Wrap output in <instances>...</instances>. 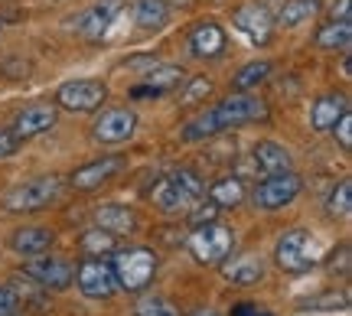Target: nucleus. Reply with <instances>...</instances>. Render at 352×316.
<instances>
[{
    "mask_svg": "<svg viewBox=\"0 0 352 316\" xmlns=\"http://www.w3.org/2000/svg\"><path fill=\"white\" fill-rule=\"evenodd\" d=\"M124 166H127L124 157H98V160H91V163L72 170L69 183H72L76 190H82V192H91V190H98V186H104L108 179H114Z\"/></svg>",
    "mask_w": 352,
    "mask_h": 316,
    "instance_id": "ddd939ff",
    "label": "nucleus"
},
{
    "mask_svg": "<svg viewBox=\"0 0 352 316\" xmlns=\"http://www.w3.org/2000/svg\"><path fill=\"white\" fill-rule=\"evenodd\" d=\"M327 271L329 274H340V278H349V245L346 241L327 258Z\"/></svg>",
    "mask_w": 352,
    "mask_h": 316,
    "instance_id": "2f4dec72",
    "label": "nucleus"
},
{
    "mask_svg": "<svg viewBox=\"0 0 352 316\" xmlns=\"http://www.w3.org/2000/svg\"><path fill=\"white\" fill-rule=\"evenodd\" d=\"M170 20V3L166 0H134V23L140 30H160Z\"/></svg>",
    "mask_w": 352,
    "mask_h": 316,
    "instance_id": "393cba45",
    "label": "nucleus"
},
{
    "mask_svg": "<svg viewBox=\"0 0 352 316\" xmlns=\"http://www.w3.org/2000/svg\"><path fill=\"white\" fill-rule=\"evenodd\" d=\"M118 10H121L118 0H101V3H95V7H88V10L78 13L76 20H72V26H76V33H82L85 39H98L101 33L111 26Z\"/></svg>",
    "mask_w": 352,
    "mask_h": 316,
    "instance_id": "a211bd4d",
    "label": "nucleus"
},
{
    "mask_svg": "<svg viewBox=\"0 0 352 316\" xmlns=\"http://www.w3.org/2000/svg\"><path fill=\"white\" fill-rule=\"evenodd\" d=\"M254 121H267V104L254 95L235 91L222 102H215L212 108H206L202 114H196L186 127H183V140H206L219 137L226 131H235L241 124H254Z\"/></svg>",
    "mask_w": 352,
    "mask_h": 316,
    "instance_id": "f257e3e1",
    "label": "nucleus"
},
{
    "mask_svg": "<svg viewBox=\"0 0 352 316\" xmlns=\"http://www.w3.org/2000/svg\"><path fill=\"white\" fill-rule=\"evenodd\" d=\"M56 108H65V111L76 114H88L98 111L101 104L108 102V85L101 78H72V82H63L56 89Z\"/></svg>",
    "mask_w": 352,
    "mask_h": 316,
    "instance_id": "6e6552de",
    "label": "nucleus"
},
{
    "mask_svg": "<svg viewBox=\"0 0 352 316\" xmlns=\"http://www.w3.org/2000/svg\"><path fill=\"white\" fill-rule=\"evenodd\" d=\"M274 261H277V267L287 271V274H307L310 267H316L323 261L320 241H316V235H310L307 228H287L274 245Z\"/></svg>",
    "mask_w": 352,
    "mask_h": 316,
    "instance_id": "7ed1b4c3",
    "label": "nucleus"
},
{
    "mask_svg": "<svg viewBox=\"0 0 352 316\" xmlns=\"http://www.w3.org/2000/svg\"><path fill=\"white\" fill-rule=\"evenodd\" d=\"M329 131H333V134H336V140H340V147L346 153L352 150V111H346L340 117V121H336V124L329 127Z\"/></svg>",
    "mask_w": 352,
    "mask_h": 316,
    "instance_id": "72a5a7b5",
    "label": "nucleus"
},
{
    "mask_svg": "<svg viewBox=\"0 0 352 316\" xmlns=\"http://www.w3.org/2000/svg\"><path fill=\"white\" fill-rule=\"evenodd\" d=\"M134 316H179L176 306L166 300V297H157V293H147L134 304Z\"/></svg>",
    "mask_w": 352,
    "mask_h": 316,
    "instance_id": "7c9ffc66",
    "label": "nucleus"
},
{
    "mask_svg": "<svg viewBox=\"0 0 352 316\" xmlns=\"http://www.w3.org/2000/svg\"><path fill=\"white\" fill-rule=\"evenodd\" d=\"M134 131H138V114L131 108H108L95 117L91 137L98 144H124L134 137Z\"/></svg>",
    "mask_w": 352,
    "mask_h": 316,
    "instance_id": "f8f14e48",
    "label": "nucleus"
},
{
    "mask_svg": "<svg viewBox=\"0 0 352 316\" xmlns=\"http://www.w3.org/2000/svg\"><path fill=\"white\" fill-rule=\"evenodd\" d=\"M78 245H82V251L91 254V258H101V254H108L118 248V238H114L111 232H101V228H91V232H85L82 238H78Z\"/></svg>",
    "mask_w": 352,
    "mask_h": 316,
    "instance_id": "c85d7f7f",
    "label": "nucleus"
},
{
    "mask_svg": "<svg viewBox=\"0 0 352 316\" xmlns=\"http://www.w3.org/2000/svg\"><path fill=\"white\" fill-rule=\"evenodd\" d=\"M16 147H20V140L13 137L10 131H0V160L13 157V153H16Z\"/></svg>",
    "mask_w": 352,
    "mask_h": 316,
    "instance_id": "e433bc0d",
    "label": "nucleus"
},
{
    "mask_svg": "<svg viewBox=\"0 0 352 316\" xmlns=\"http://www.w3.org/2000/svg\"><path fill=\"white\" fill-rule=\"evenodd\" d=\"M320 10H323V0H287L280 7V13H277V26L294 30V26H300V23H310Z\"/></svg>",
    "mask_w": 352,
    "mask_h": 316,
    "instance_id": "b1692460",
    "label": "nucleus"
},
{
    "mask_svg": "<svg viewBox=\"0 0 352 316\" xmlns=\"http://www.w3.org/2000/svg\"><path fill=\"white\" fill-rule=\"evenodd\" d=\"M20 310V297L13 287H0V316L3 313H16Z\"/></svg>",
    "mask_w": 352,
    "mask_h": 316,
    "instance_id": "c9c22d12",
    "label": "nucleus"
},
{
    "mask_svg": "<svg viewBox=\"0 0 352 316\" xmlns=\"http://www.w3.org/2000/svg\"><path fill=\"white\" fill-rule=\"evenodd\" d=\"M72 284L88 300H111L118 293V278H114L111 261H101V258H91V254L76 264V280Z\"/></svg>",
    "mask_w": 352,
    "mask_h": 316,
    "instance_id": "1a4fd4ad",
    "label": "nucleus"
},
{
    "mask_svg": "<svg viewBox=\"0 0 352 316\" xmlns=\"http://www.w3.org/2000/svg\"><path fill=\"white\" fill-rule=\"evenodd\" d=\"M232 23L239 26L252 43H258V46H267L271 36H274V20H271V13L264 10V7H258V3L239 7V10L232 13Z\"/></svg>",
    "mask_w": 352,
    "mask_h": 316,
    "instance_id": "4468645a",
    "label": "nucleus"
},
{
    "mask_svg": "<svg viewBox=\"0 0 352 316\" xmlns=\"http://www.w3.org/2000/svg\"><path fill=\"white\" fill-rule=\"evenodd\" d=\"M252 163L267 177V173H284V170H290V166H294V157H290V150L284 144H277V140H258L252 150Z\"/></svg>",
    "mask_w": 352,
    "mask_h": 316,
    "instance_id": "6ab92c4d",
    "label": "nucleus"
},
{
    "mask_svg": "<svg viewBox=\"0 0 352 316\" xmlns=\"http://www.w3.org/2000/svg\"><path fill=\"white\" fill-rule=\"evenodd\" d=\"M352 43V23L349 20H333L316 33V46L327 52H346Z\"/></svg>",
    "mask_w": 352,
    "mask_h": 316,
    "instance_id": "a878e982",
    "label": "nucleus"
},
{
    "mask_svg": "<svg viewBox=\"0 0 352 316\" xmlns=\"http://www.w3.org/2000/svg\"><path fill=\"white\" fill-rule=\"evenodd\" d=\"M349 209H352V183L349 179H340L327 199V212L333 218H342V215H349Z\"/></svg>",
    "mask_w": 352,
    "mask_h": 316,
    "instance_id": "c756f323",
    "label": "nucleus"
},
{
    "mask_svg": "<svg viewBox=\"0 0 352 316\" xmlns=\"http://www.w3.org/2000/svg\"><path fill=\"white\" fill-rule=\"evenodd\" d=\"M3 316H23V313H20V310H16V313H3Z\"/></svg>",
    "mask_w": 352,
    "mask_h": 316,
    "instance_id": "a19ab883",
    "label": "nucleus"
},
{
    "mask_svg": "<svg viewBox=\"0 0 352 316\" xmlns=\"http://www.w3.org/2000/svg\"><path fill=\"white\" fill-rule=\"evenodd\" d=\"M303 190V179L294 173V170H284V173H267V177L254 186L252 203L254 209H264V212H277V209H287Z\"/></svg>",
    "mask_w": 352,
    "mask_h": 316,
    "instance_id": "0eeeda50",
    "label": "nucleus"
},
{
    "mask_svg": "<svg viewBox=\"0 0 352 316\" xmlns=\"http://www.w3.org/2000/svg\"><path fill=\"white\" fill-rule=\"evenodd\" d=\"M189 49L199 59H219L226 52V30L215 20H199L189 33Z\"/></svg>",
    "mask_w": 352,
    "mask_h": 316,
    "instance_id": "f3484780",
    "label": "nucleus"
},
{
    "mask_svg": "<svg viewBox=\"0 0 352 316\" xmlns=\"http://www.w3.org/2000/svg\"><path fill=\"white\" fill-rule=\"evenodd\" d=\"M186 82V72L179 69V65H153V69H147L144 72V85L151 89V98H160V95H166V91L179 89Z\"/></svg>",
    "mask_w": 352,
    "mask_h": 316,
    "instance_id": "4be33fe9",
    "label": "nucleus"
},
{
    "mask_svg": "<svg viewBox=\"0 0 352 316\" xmlns=\"http://www.w3.org/2000/svg\"><path fill=\"white\" fill-rule=\"evenodd\" d=\"M95 228L111 232L114 238L134 235V232H138V212L127 209V205H121V203H104L95 209Z\"/></svg>",
    "mask_w": 352,
    "mask_h": 316,
    "instance_id": "dca6fc26",
    "label": "nucleus"
},
{
    "mask_svg": "<svg viewBox=\"0 0 352 316\" xmlns=\"http://www.w3.org/2000/svg\"><path fill=\"white\" fill-rule=\"evenodd\" d=\"M157 251L153 248H124V251H114V278H118V291L127 293H140L151 287L153 274H157Z\"/></svg>",
    "mask_w": 352,
    "mask_h": 316,
    "instance_id": "39448f33",
    "label": "nucleus"
},
{
    "mask_svg": "<svg viewBox=\"0 0 352 316\" xmlns=\"http://www.w3.org/2000/svg\"><path fill=\"white\" fill-rule=\"evenodd\" d=\"M219 271H222V278L228 280V284H235V287H254V284H261L264 280V258H258V254H239V258H226L222 264H219Z\"/></svg>",
    "mask_w": 352,
    "mask_h": 316,
    "instance_id": "2eb2a0df",
    "label": "nucleus"
},
{
    "mask_svg": "<svg viewBox=\"0 0 352 316\" xmlns=\"http://www.w3.org/2000/svg\"><path fill=\"white\" fill-rule=\"evenodd\" d=\"M212 91V82L206 76H196L192 82H189V89L183 91V104H196V102H202L206 95Z\"/></svg>",
    "mask_w": 352,
    "mask_h": 316,
    "instance_id": "473e14b6",
    "label": "nucleus"
},
{
    "mask_svg": "<svg viewBox=\"0 0 352 316\" xmlns=\"http://www.w3.org/2000/svg\"><path fill=\"white\" fill-rule=\"evenodd\" d=\"M209 203L219 205V209H239L245 203V179L235 177V173L215 179L209 186Z\"/></svg>",
    "mask_w": 352,
    "mask_h": 316,
    "instance_id": "5701e85b",
    "label": "nucleus"
},
{
    "mask_svg": "<svg viewBox=\"0 0 352 316\" xmlns=\"http://www.w3.org/2000/svg\"><path fill=\"white\" fill-rule=\"evenodd\" d=\"M189 316H219L215 310H196V313H189Z\"/></svg>",
    "mask_w": 352,
    "mask_h": 316,
    "instance_id": "58836bf2",
    "label": "nucleus"
},
{
    "mask_svg": "<svg viewBox=\"0 0 352 316\" xmlns=\"http://www.w3.org/2000/svg\"><path fill=\"white\" fill-rule=\"evenodd\" d=\"M346 111H349L346 95H323V98H316L314 108H310V127H314L316 134H327Z\"/></svg>",
    "mask_w": 352,
    "mask_h": 316,
    "instance_id": "412c9836",
    "label": "nucleus"
},
{
    "mask_svg": "<svg viewBox=\"0 0 352 316\" xmlns=\"http://www.w3.org/2000/svg\"><path fill=\"white\" fill-rule=\"evenodd\" d=\"M56 121H59V108L52 102H36V104H26L23 111L13 117V127L10 134L20 144H26V140L33 137H43V134H50L52 127H56Z\"/></svg>",
    "mask_w": 352,
    "mask_h": 316,
    "instance_id": "9d476101",
    "label": "nucleus"
},
{
    "mask_svg": "<svg viewBox=\"0 0 352 316\" xmlns=\"http://www.w3.org/2000/svg\"><path fill=\"white\" fill-rule=\"evenodd\" d=\"M186 248L192 254V261L202 267H219L226 258H232L235 251V232L222 222H206V225H196L189 232Z\"/></svg>",
    "mask_w": 352,
    "mask_h": 316,
    "instance_id": "20e7f679",
    "label": "nucleus"
},
{
    "mask_svg": "<svg viewBox=\"0 0 352 316\" xmlns=\"http://www.w3.org/2000/svg\"><path fill=\"white\" fill-rule=\"evenodd\" d=\"M206 196V179L189 170V166H179V170H170L166 177H160L151 190V203L160 209V212H186Z\"/></svg>",
    "mask_w": 352,
    "mask_h": 316,
    "instance_id": "f03ea898",
    "label": "nucleus"
},
{
    "mask_svg": "<svg viewBox=\"0 0 352 316\" xmlns=\"http://www.w3.org/2000/svg\"><path fill=\"white\" fill-rule=\"evenodd\" d=\"M232 316H271L264 306H254V304H239L232 306Z\"/></svg>",
    "mask_w": 352,
    "mask_h": 316,
    "instance_id": "4c0bfd02",
    "label": "nucleus"
},
{
    "mask_svg": "<svg viewBox=\"0 0 352 316\" xmlns=\"http://www.w3.org/2000/svg\"><path fill=\"white\" fill-rule=\"evenodd\" d=\"M267 76H271V63H267V59H254V63L241 65L239 76L232 78V85H235V91H252V89H258Z\"/></svg>",
    "mask_w": 352,
    "mask_h": 316,
    "instance_id": "bb28decb",
    "label": "nucleus"
},
{
    "mask_svg": "<svg viewBox=\"0 0 352 316\" xmlns=\"http://www.w3.org/2000/svg\"><path fill=\"white\" fill-rule=\"evenodd\" d=\"M215 215H219V205H206V209H196V205H192V209H189V222H192V228L196 225H206V222H215Z\"/></svg>",
    "mask_w": 352,
    "mask_h": 316,
    "instance_id": "f704fd0d",
    "label": "nucleus"
},
{
    "mask_svg": "<svg viewBox=\"0 0 352 316\" xmlns=\"http://www.w3.org/2000/svg\"><path fill=\"white\" fill-rule=\"evenodd\" d=\"M23 274L36 280L43 291H65L76 280V264L69 258H43V254H36L23 267Z\"/></svg>",
    "mask_w": 352,
    "mask_h": 316,
    "instance_id": "9b49d317",
    "label": "nucleus"
},
{
    "mask_svg": "<svg viewBox=\"0 0 352 316\" xmlns=\"http://www.w3.org/2000/svg\"><path fill=\"white\" fill-rule=\"evenodd\" d=\"M166 3H170V7H186L189 0H166Z\"/></svg>",
    "mask_w": 352,
    "mask_h": 316,
    "instance_id": "ea45409f",
    "label": "nucleus"
},
{
    "mask_svg": "<svg viewBox=\"0 0 352 316\" xmlns=\"http://www.w3.org/2000/svg\"><path fill=\"white\" fill-rule=\"evenodd\" d=\"M52 228H43V225H30V228H16L10 235V248L23 258H36V254H46L52 248Z\"/></svg>",
    "mask_w": 352,
    "mask_h": 316,
    "instance_id": "aec40b11",
    "label": "nucleus"
},
{
    "mask_svg": "<svg viewBox=\"0 0 352 316\" xmlns=\"http://www.w3.org/2000/svg\"><path fill=\"white\" fill-rule=\"evenodd\" d=\"M300 310H320V313H340V310H349V291L316 293V297H310V300H303Z\"/></svg>",
    "mask_w": 352,
    "mask_h": 316,
    "instance_id": "cd10ccee",
    "label": "nucleus"
},
{
    "mask_svg": "<svg viewBox=\"0 0 352 316\" xmlns=\"http://www.w3.org/2000/svg\"><path fill=\"white\" fill-rule=\"evenodd\" d=\"M63 192V179L59 177H36L26 179L20 186H13L0 196V209L3 212H39L50 209Z\"/></svg>",
    "mask_w": 352,
    "mask_h": 316,
    "instance_id": "423d86ee",
    "label": "nucleus"
}]
</instances>
